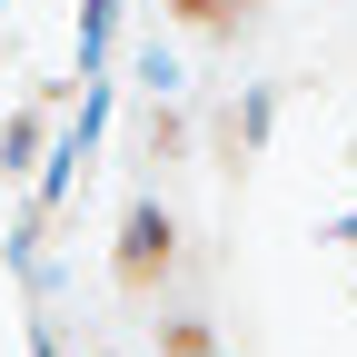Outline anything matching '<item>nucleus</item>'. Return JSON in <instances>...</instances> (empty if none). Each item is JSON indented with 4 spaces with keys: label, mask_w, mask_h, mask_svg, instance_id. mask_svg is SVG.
I'll return each mask as SVG.
<instances>
[{
    "label": "nucleus",
    "mask_w": 357,
    "mask_h": 357,
    "mask_svg": "<svg viewBox=\"0 0 357 357\" xmlns=\"http://www.w3.org/2000/svg\"><path fill=\"white\" fill-rule=\"evenodd\" d=\"M169 357H208V328H199V318H178V328H169Z\"/></svg>",
    "instance_id": "2"
},
{
    "label": "nucleus",
    "mask_w": 357,
    "mask_h": 357,
    "mask_svg": "<svg viewBox=\"0 0 357 357\" xmlns=\"http://www.w3.org/2000/svg\"><path fill=\"white\" fill-rule=\"evenodd\" d=\"M169 248H178L169 218H159V208H129V229H119V278H129V288H149L159 268H169Z\"/></svg>",
    "instance_id": "1"
}]
</instances>
